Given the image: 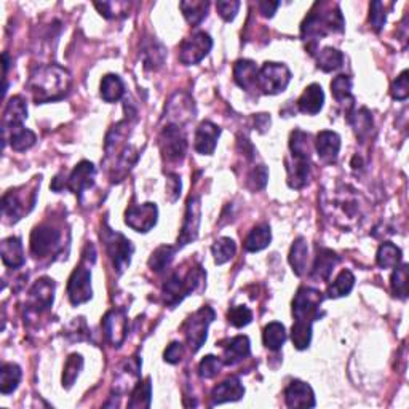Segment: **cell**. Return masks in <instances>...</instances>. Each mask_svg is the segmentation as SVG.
Masks as SVG:
<instances>
[{
  "instance_id": "8d00e7d4",
  "label": "cell",
  "mask_w": 409,
  "mask_h": 409,
  "mask_svg": "<svg viewBox=\"0 0 409 409\" xmlns=\"http://www.w3.org/2000/svg\"><path fill=\"white\" fill-rule=\"evenodd\" d=\"M344 63V55L342 53L333 49V46H325L323 50H320L317 53V66L323 70V73H333L337 70Z\"/></svg>"
},
{
  "instance_id": "7dc6e473",
  "label": "cell",
  "mask_w": 409,
  "mask_h": 409,
  "mask_svg": "<svg viewBox=\"0 0 409 409\" xmlns=\"http://www.w3.org/2000/svg\"><path fill=\"white\" fill-rule=\"evenodd\" d=\"M408 264H401L398 268H395L392 275V291L400 299L408 298Z\"/></svg>"
},
{
  "instance_id": "ac0fdd59",
  "label": "cell",
  "mask_w": 409,
  "mask_h": 409,
  "mask_svg": "<svg viewBox=\"0 0 409 409\" xmlns=\"http://www.w3.org/2000/svg\"><path fill=\"white\" fill-rule=\"evenodd\" d=\"M288 186L291 189H302L310 180V156L291 153V160H287Z\"/></svg>"
},
{
  "instance_id": "e575fe53",
  "label": "cell",
  "mask_w": 409,
  "mask_h": 409,
  "mask_svg": "<svg viewBox=\"0 0 409 409\" xmlns=\"http://www.w3.org/2000/svg\"><path fill=\"white\" fill-rule=\"evenodd\" d=\"M376 263L381 269H395L401 264V250L392 241H385L379 246Z\"/></svg>"
},
{
  "instance_id": "816d5d0a",
  "label": "cell",
  "mask_w": 409,
  "mask_h": 409,
  "mask_svg": "<svg viewBox=\"0 0 409 409\" xmlns=\"http://www.w3.org/2000/svg\"><path fill=\"white\" fill-rule=\"evenodd\" d=\"M409 73L408 70H403V73L396 77V80L392 85V96L394 99L405 101L409 96Z\"/></svg>"
},
{
  "instance_id": "f35d334b",
  "label": "cell",
  "mask_w": 409,
  "mask_h": 409,
  "mask_svg": "<svg viewBox=\"0 0 409 409\" xmlns=\"http://www.w3.org/2000/svg\"><path fill=\"white\" fill-rule=\"evenodd\" d=\"M180 8L182 11L184 18H186L189 25L197 26L206 18L208 13L210 4L208 2H197V0H192V2H181Z\"/></svg>"
},
{
  "instance_id": "8992f818",
  "label": "cell",
  "mask_w": 409,
  "mask_h": 409,
  "mask_svg": "<svg viewBox=\"0 0 409 409\" xmlns=\"http://www.w3.org/2000/svg\"><path fill=\"white\" fill-rule=\"evenodd\" d=\"M101 239L104 241L106 251H108L109 258L112 259V264L117 269L118 274L125 270L130 263H132V256L134 253L133 243L130 241L127 237L112 230L108 224H104V230L101 234Z\"/></svg>"
},
{
  "instance_id": "c3c4849f",
  "label": "cell",
  "mask_w": 409,
  "mask_h": 409,
  "mask_svg": "<svg viewBox=\"0 0 409 409\" xmlns=\"http://www.w3.org/2000/svg\"><path fill=\"white\" fill-rule=\"evenodd\" d=\"M227 320L230 325L235 326V328H243V326L251 323L253 312L245 306L230 307V310L227 312Z\"/></svg>"
},
{
  "instance_id": "836d02e7",
  "label": "cell",
  "mask_w": 409,
  "mask_h": 409,
  "mask_svg": "<svg viewBox=\"0 0 409 409\" xmlns=\"http://www.w3.org/2000/svg\"><path fill=\"white\" fill-rule=\"evenodd\" d=\"M331 93H333L334 99L342 106H348L352 108L355 103V98L352 94V79L348 75H337L331 82Z\"/></svg>"
},
{
  "instance_id": "11a10c76",
  "label": "cell",
  "mask_w": 409,
  "mask_h": 409,
  "mask_svg": "<svg viewBox=\"0 0 409 409\" xmlns=\"http://www.w3.org/2000/svg\"><path fill=\"white\" fill-rule=\"evenodd\" d=\"M184 346L180 342H171L170 346L167 347V351L163 353V358L167 363L170 365H176L180 363V361L184 358Z\"/></svg>"
},
{
  "instance_id": "b9f144b4",
  "label": "cell",
  "mask_w": 409,
  "mask_h": 409,
  "mask_svg": "<svg viewBox=\"0 0 409 409\" xmlns=\"http://www.w3.org/2000/svg\"><path fill=\"white\" fill-rule=\"evenodd\" d=\"M176 250H177V248L170 246V245L158 246L157 250L152 253V256L149 259V268L153 272H157V274H160V272H163L165 269L170 268L171 263H173Z\"/></svg>"
},
{
  "instance_id": "4316f807",
  "label": "cell",
  "mask_w": 409,
  "mask_h": 409,
  "mask_svg": "<svg viewBox=\"0 0 409 409\" xmlns=\"http://www.w3.org/2000/svg\"><path fill=\"white\" fill-rule=\"evenodd\" d=\"M258 74L259 68L256 66V63L250 61V59H240V61L235 63L234 79L237 82V85L243 88V90L251 92L256 88Z\"/></svg>"
},
{
  "instance_id": "681fc988",
  "label": "cell",
  "mask_w": 409,
  "mask_h": 409,
  "mask_svg": "<svg viewBox=\"0 0 409 409\" xmlns=\"http://www.w3.org/2000/svg\"><path fill=\"white\" fill-rule=\"evenodd\" d=\"M222 365H224V361L221 358L208 355V357H205L203 360L200 361L199 375H200V377H203V379H213L219 375Z\"/></svg>"
},
{
  "instance_id": "3957f363",
  "label": "cell",
  "mask_w": 409,
  "mask_h": 409,
  "mask_svg": "<svg viewBox=\"0 0 409 409\" xmlns=\"http://www.w3.org/2000/svg\"><path fill=\"white\" fill-rule=\"evenodd\" d=\"M346 21L337 5L333 4H315V7L306 16L301 25V37L304 42H312L310 46L322 40L328 34L344 32Z\"/></svg>"
},
{
  "instance_id": "f5cc1de1",
  "label": "cell",
  "mask_w": 409,
  "mask_h": 409,
  "mask_svg": "<svg viewBox=\"0 0 409 409\" xmlns=\"http://www.w3.org/2000/svg\"><path fill=\"white\" fill-rule=\"evenodd\" d=\"M240 5L241 4L239 0H230V2L229 0H221V2L216 4V10L224 21H232L239 13Z\"/></svg>"
},
{
  "instance_id": "4fadbf2b",
  "label": "cell",
  "mask_w": 409,
  "mask_h": 409,
  "mask_svg": "<svg viewBox=\"0 0 409 409\" xmlns=\"http://www.w3.org/2000/svg\"><path fill=\"white\" fill-rule=\"evenodd\" d=\"M101 326H103L104 336H106V339L109 341L111 346L120 347L123 341L127 339L128 320L123 310L112 309L109 312H106V315L103 317V322H101Z\"/></svg>"
},
{
  "instance_id": "74e56055",
  "label": "cell",
  "mask_w": 409,
  "mask_h": 409,
  "mask_svg": "<svg viewBox=\"0 0 409 409\" xmlns=\"http://www.w3.org/2000/svg\"><path fill=\"white\" fill-rule=\"evenodd\" d=\"M263 341L269 351H280L284 341H287V329H284L282 323L272 322L264 328Z\"/></svg>"
},
{
  "instance_id": "6f0895ef",
  "label": "cell",
  "mask_w": 409,
  "mask_h": 409,
  "mask_svg": "<svg viewBox=\"0 0 409 409\" xmlns=\"http://www.w3.org/2000/svg\"><path fill=\"white\" fill-rule=\"evenodd\" d=\"M167 194L171 195L170 201H176L181 195V180L177 175H168L167 180Z\"/></svg>"
},
{
  "instance_id": "f546056e",
  "label": "cell",
  "mask_w": 409,
  "mask_h": 409,
  "mask_svg": "<svg viewBox=\"0 0 409 409\" xmlns=\"http://www.w3.org/2000/svg\"><path fill=\"white\" fill-rule=\"evenodd\" d=\"M307 263H309V245L306 239H296L291 250H289V264H291L293 272L298 277H302L307 270Z\"/></svg>"
},
{
  "instance_id": "60d3db41",
  "label": "cell",
  "mask_w": 409,
  "mask_h": 409,
  "mask_svg": "<svg viewBox=\"0 0 409 409\" xmlns=\"http://www.w3.org/2000/svg\"><path fill=\"white\" fill-rule=\"evenodd\" d=\"M35 141H37V136H35V133L31 132V130H27L23 125L11 128L10 146L13 151L23 152V151L31 149V147L35 144Z\"/></svg>"
},
{
  "instance_id": "bcb514c9",
  "label": "cell",
  "mask_w": 409,
  "mask_h": 409,
  "mask_svg": "<svg viewBox=\"0 0 409 409\" xmlns=\"http://www.w3.org/2000/svg\"><path fill=\"white\" fill-rule=\"evenodd\" d=\"M82 367H84V358L79 353H73L68 358L66 365H64L63 371V387L70 389L75 382V379L79 377Z\"/></svg>"
},
{
  "instance_id": "ab89813d",
  "label": "cell",
  "mask_w": 409,
  "mask_h": 409,
  "mask_svg": "<svg viewBox=\"0 0 409 409\" xmlns=\"http://www.w3.org/2000/svg\"><path fill=\"white\" fill-rule=\"evenodd\" d=\"M152 401V382L151 377H147L146 381H139L136 384V387L132 392V398H130L128 408L136 409V408H151Z\"/></svg>"
},
{
  "instance_id": "30bf717a",
  "label": "cell",
  "mask_w": 409,
  "mask_h": 409,
  "mask_svg": "<svg viewBox=\"0 0 409 409\" xmlns=\"http://www.w3.org/2000/svg\"><path fill=\"white\" fill-rule=\"evenodd\" d=\"M213 49V39L206 32H195L180 45V61L186 66L200 63Z\"/></svg>"
},
{
  "instance_id": "7bdbcfd3",
  "label": "cell",
  "mask_w": 409,
  "mask_h": 409,
  "mask_svg": "<svg viewBox=\"0 0 409 409\" xmlns=\"http://www.w3.org/2000/svg\"><path fill=\"white\" fill-rule=\"evenodd\" d=\"M353 284H355V277L351 270H342L339 275H337L336 280L333 282V284L328 288V298L331 299H337V298H342V296H347L348 293L353 289Z\"/></svg>"
},
{
  "instance_id": "d6986e66",
  "label": "cell",
  "mask_w": 409,
  "mask_h": 409,
  "mask_svg": "<svg viewBox=\"0 0 409 409\" xmlns=\"http://www.w3.org/2000/svg\"><path fill=\"white\" fill-rule=\"evenodd\" d=\"M284 401L288 408H313L317 405L310 385L299 379H294L284 389Z\"/></svg>"
},
{
  "instance_id": "e0dca14e",
  "label": "cell",
  "mask_w": 409,
  "mask_h": 409,
  "mask_svg": "<svg viewBox=\"0 0 409 409\" xmlns=\"http://www.w3.org/2000/svg\"><path fill=\"white\" fill-rule=\"evenodd\" d=\"M199 227H200V200L199 197H191L187 200L186 218H184L181 235L180 239H177L176 248L186 246L197 239Z\"/></svg>"
},
{
  "instance_id": "ffe728a7",
  "label": "cell",
  "mask_w": 409,
  "mask_h": 409,
  "mask_svg": "<svg viewBox=\"0 0 409 409\" xmlns=\"http://www.w3.org/2000/svg\"><path fill=\"white\" fill-rule=\"evenodd\" d=\"M170 120V125L180 127L181 123H186L192 120L195 114L194 101L184 93H176L173 98L170 99L167 112H165Z\"/></svg>"
},
{
  "instance_id": "44dd1931",
  "label": "cell",
  "mask_w": 409,
  "mask_h": 409,
  "mask_svg": "<svg viewBox=\"0 0 409 409\" xmlns=\"http://www.w3.org/2000/svg\"><path fill=\"white\" fill-rule=\"evenodd\" d=\"M219 134H221V128L216 127L215 123L210 120L201 122L197 132H195V151L201 153V156H211L216 149Z\"/></svg>"
},
{
  "instance_id": "9f6ffc18",
  "label": "cell",
  "mask_w": 409,
  "mask_h": 409,
  "mask_svg": "<svg viewBox=\"0 0 409 409\" xmlns=\"http://www.w3.org/2000/svg\"><path fill=\"white\" fill-rule=\"evenodd\" d=\"M94 7L98 8V11L101 15H103L104 18H108V20H111V18H118L120 15H118V8H125L127 7V4H123V2H96L94 4Z\"/></svg>"
},
{
  "instance_id": "5bb4252c",
  "label": "cell",
  "mask_w": 409,
  "mask_h": 409,
  "mask_svg": "<svg viewBox=\"0 0 409 409\" xmlns=\"http://www.w3.org/2000/svg\"><path fill=\"white\" fill-rule=\"evenodd\" d=\"M23 187L20 189H11L2 197V213L5 218H10V221H20V219L27 215L29 211L34 208L35 199H29L27 195L25 197V192H21ZM35 191V189H34ZM32 191V192H34ZM31 194V192H29Z\"/></svg>"
},
{
  "instance_id": "d6a6232c",
  "label": "cell",
  "mask_w": 409,
  "mask_h": 409,
  "mask_svg": "<svg viewBox=\"0 0 409 409\" xmlns=\"http://www.w3.org/2000/svg\"><path fill=\"white\" fill-rule=\"evenodd\" d=\"M125 94V85L122 79L115 74H108L101 80V96L106 103H115Z\"/></svg>"
},
{
  "instance_id": "680465c9",
  "label": "cell",
  "mask_w": 409,
  "mask_h": 409,
  "mask_svg": "<svg viewBox=\"0 0 409 409\" xmlns=\"http://www.w3.org/2000/svg\"><path fill=\"white\" fill-rule=\"evenodd\" d=\"M280 7V2H259V11L265 18H272L277 11V8Z\"/></svg>"
},
{
  "instance_id": "ee69618b",
  "label": "cell",
  "mask_w": 409,
  "mask_h": 409,
  "mask_svg": "<svg viewBox=\"0 0 409 409\" xmlns=\"http://www.w3.org/2000/svg\"><path fill=\"white\" fill-rule=\"evenodd\" d=\"M348 123H351L358 138L363 139L365 136L370 134L371 130H372L371 112L367 111L366 108H361L358 111H355L353 114L348 115Z\"/></svg>"
},
{
  "instance_id": "cb8c5ba5",
  "label": "cell",
  "mask_w": 409,
  "mask_h": 409,
  "mask_svg": "<svg viewBox=\"0 0 409 409\" xmlns=\"http://www.w3.org/2000/svg\"><path fill=\"white\" fill-rule=\"evenodd\" d=\"M27 118V104L23 96H13L7 106H5L2 117V132H7L8 128L21 127L23 122Z\"/></svg>"
},
{
  "instance_id": "7402d4cb",
  "label": "cell",
  "mask_w": 409,
  "mask_h": 409,
  "mask_svg": "<svg viewBox=\"0 0 409 409\" xmlns=\"http://www.w3.org/2000/svg\"><path fill=\"white\" fill-rule=\"evenodd\" d=\"M245 395V387H243L239 377H229L221 384H218L211 394V406L222 405L227 401H239Z\"/></svg>"
},
{
  "instance_id": "7a4b0ae2",
  "label": "cell",
  "mask_w": 409,
  "mask_h": 409,
  "mask_svg": "<svg viewBox=\"0 0 409 409\" xmlns=\"http://www.w3.org/2000/svg\"><path fill=\"white\" fill-rule=\"evenodd\" d=\"M27 87L35 103H50V101L64 98L70 87V75L66 69L58 64H46L32 73Z\"/></svg>"
},
{
  "instance_id": "d590c367",
  "label": "cell",
  "mask_w": 409,
  "mask_h": 409,
  "mask_svg": "<svg viewBox=\"0 0 409 409\" xmlns=\"http://www.w3.org/2000/svg\"><path fill=\"white\" fill-rule=\"evenodd\" d=\"M165 51L163 45L156 39H151L149 42H144L142 45V59H144V66L147 69H158L163 64Z\"/></svg>"
},
{
  "instance_id": "d4e9b609",
  "label": "cell",
  "mask_w": 409,
  "mask_h": 409,
  "mask_svg": "<svg viewBox=\"0 0 409 409\" xmlns=\"http://www.w3.org/2000/svg\"><path fill=\"white\" fill-rule=\"evenodd\" d=\"M339 260L341 258L333 250H329V248H318L315 264H313L312 269V277L315 280L322 282L329 280V277L336 269V265L339 264Z\"/></svg>"
},
{
  "instance_id": "7c38bea8",
  "label": "cell",
  "mask_w": 409,
  "mask_h": 409,
  "mask_svg": "<svg viewBox=\"0 0 409 409\" xmlns=\"http://www.w3.org/2000/svg\"><path fill=\"white\" fill-rule=\"evenodd\" d=\"M160 149L168 162H181L186 156L187 141L180 127L168 125L163 128L162 134H160Z\"/></svg>"
},
{
  "instance_id": "f6af8a7d",
  "label": "cell",
  "mask_w": 409,
  "mask_h": 409,
  "mask_svg": "<svg viewBox=\"0 0 409 409\" xmlns=\"http://www.w3.org/2000/svg\"><path fill=\"white\" fill-rule=\"evenodd\" d=\"M211 251H213V256H215V263L221 265V264L229 263V260L235 256L237 245L232 239H229V237H222V239L215 241V245L211 246Z\"/></svg>"
},
{
  "instance_id": "f907efd6",
  "label": "cell",
  "mask_w": 409,
  "mask_h": 409,
  "mask_svg": "<svg viewBox=\"0 0 409 409\" xmlns=\"http://www.w3.org/2000/svg\"><path fill=\"white\" fill-rule=\"evenodd\" d=\"M268 180H269L268 168H265L264 165H259V167L253 168L250 176H248V187H250L253 192L260 191V189L265 187Z\"/></svg>"
},
{
  "instance_id": "83f0119b",
  "label": "cell",
  "mask_w": 409,
  "mask_h": 409,
  "mask_svg": "<svg viewBox=\"0 0 409 409\" xmlns=\"http://www.w3.org/2000/svg\"><path fill=\"white\" fill-rule=\"evenodd\" d=\"M0 254H2V260L7 268L18 269L25 264V250H23V243L18 237H8L0 243Z\"/></svg>"
},
{
  "instance_id": "db71d44e",
  "label": "cell",
  "mask_w": 409,
  "mask_h": 409,
  "mask_svg": "<svg viewBox=\"0 0 409 409\" xmlns=\"http://www.w3.org/2000/svg\"><path fill=\"white\" fill-rule=\"evenodd\" d=\"M385 18H387V13H385L384 4L382 2H372L370 21H371V25H372V27H375L376 32H381V29L385 25Z\"/></svg>"
},
{
  "instance_id": "9c48e42d",
  "label": "cell",
  "mask_w": 409,
  "mask_h": 409,
  "mask_svg": "<svg viewBox=\"0 0 409 409\" xmlns=\"http://www.w3.org/2000/svg\"><path fill=\"white\" fill-rule=\"evenodd\" d=\"M61 232L50 224H40L31 234V253L35 258H46L55 254L61 246Z\"/></svg>"
},
{
  "instance_id": "5b68a950",
  "label": "cell",
  "mask_w": 409,
  "mask_h": 409,
  "mask_svg": "<svg viewBox=\"0 0 409 409\" xmlns=\"http://www.w3.org/2000/svg\"><path fill=\"white\" fill-rule=\"evenodd\" d=\"M96 259V253H94L93 245H87L84 251V258L82 263L77 265L73 275L69 277L68 283V296L73 306H80L84 302L90 301L93 296L92 289V270L88 265V260Z\"/></svg>"
},
{
  "instance_id": "1f68e13d",
  "label": "cell",
  "mask_w": 409,
  "mask_h": 409,
  "mask_svg": "<svg viewBox=\"0 0 409 409\" xmlns=\"http://www.w3.org/2000/svg\"><path fill=\"white\" fill-rule=\"evenodd\" d=\"M21 367L16 363H4L0 370V392L2 395L13 394L21 382Z\"/></svg>"
},
{
  "instance_id": "52a82bcc",
  "label": "cell",
  "mask_w": 409,
  "mask_h": 409,
  "mask_svg": "<svg viewBox=\"0 0 409 409\" xmlns=\"http://www.w3.org/2000/svg\"><path fill=\"white\" fill-rule=\"evenodd\" d=\"M216 313L211 307L205 306L200 310L194 313L192 317L186 320V323L182 326L184 336H186L187 346L192 352L200 351V347L206 342V336H208V326L215 320Z\"/></svg>"
},
{
  "instance_id": "8fae6325",
  "label": "cell",
  "mask_w": 409,
  "mask_h": 409,
  "mask_svg": "<svg viewBox=\"0 0 409 409\" xmlns=\"http://www.w3.org/2000/svg\"><path fill=\"white\" fill-rule=\"evenodd\" d=\"M158 218V208L156 203H147L142 205H133L130 206L125 213V222L128 227H132L136 232H149V230L157 224Z\"/></svg>"
},
{
  "instance_id": "277c9868",
  "label": "cell",
  "mask_w": 409,
  "mask_h": 409,
  "mask_svg": "<svg viewBox=\"0 0 409 409\" xmlns=\"http://www.w3.org/2000/svg\"><path fill=\"white\" fill-rule=\"evenodd\" d=\"M206 274L201 268H191L187 272H173L163 284L162 294L163 301L168 307H176L184 298L195 291H200L205 284Z\"/></svg>"
},
{
  "instance_id": "4dcf8cb0",
  "label": "cell",
  "mask_w": 409,
  "mask_h": 409,
  "mask_svg": "<svg viewBox=\"0 0 409 409\" xmlns=\"http://www.w3.org/2000/svg\"><path fill=\"white\" fill-rule=\"evenodd\" d=\"M272 232L269 224H259L245 239V250L250 253H258L270 245Z\"/></svg>"
},
{
  "instance_id": "6da1fadb",
  "label": "cell",
  "mask_w": 409,
  "mask_h": 409,
  "mask_svg": "<svg viewBox=\"0 0 409 409\" xmlns=\"http://www.w3.org/2000/svg\"><path fill=\"white\" fill-rule=\"evenodd\" d=\"M323 294L315 288L302 287L293 299L294 325L291 328V339L298 351H304L312 341V323L320 317V306Z\"/></svg>"
},
{
  "instance_id": "484cf974",
  "label": "cell",
  "mask_w": 409,
  "mask_h": 409,
  "mask_svg": "<svg viewBox=\"0 0 409 409\" xmlns=\"http://www.w3.org/2000/svg\"><path fill=\"white\" fill-rule=\"evenodd\" d=\"M325 104V93L323 88L318 84H312L304 90L298 99V108L302 114L317 115L323 109Z\"/></svg>"
},
{
  "instance_id": "603a6c76",
  "label": "cell",
  "mask_w": 409,
  "mask_h": 409,
  "mask_svg": "<svg viewBox=\"0 0 409 409\" xmlns=\"http://www.w3.org/2000/svg\"><path fill=\"white\" fill-rule=\"evenodd\" d=\"M315 147L318 157L325 163H334L341 151V136L334 132H329V130H323L317 134Z\"/></svg>"
},
{
  "instance_id": "ba28073f",
  "label": "cell",
  "mask_w": 409,
  "mask_h": 409,
  "mask_svg": "<svg viewBox=\"0 0 409 409\" xmlns=\"http://www.w3.org/2000/svg\"><path fill=\"white\" fill-rule=\"evenodd\" d=\"M291 73L282 63H264L259 69L256 88L264 94H278L287 90Z\"/></svg>"
},
{
  "instance_id": "9a60e30c",
  "label": "cell",
  "mask_w": 409,
  "mask_h": 409,
  "mask_svg": "<svg viewBox=\"0 0 409 409\" xmlns=\"http://www.w3.org/2000/svg\"><path fill=\"white\" fill-rule=\"evenodd\" d=\"M53 299H55V282L44 277L35 282L29 291L27 307L34 313H42L53 306Z\"/></svg>"
},
{
  "instance_id": "2e32d148",
  "label": "cell",
  "mask_w": 409,
  "mask_h": 409,
  "mask_svg": "<svg viewBox=\"0 0 409 409\" xmlns=\"http://www.w3.org/2000/svg\"><path fill=\"white\" fill-rule=\"evenodd\" d=\"M94 176H96V168H94V165L84 160V162L77 165L68 180L63 182V189H69V191H73L77 197L80 199L84 191L93 187Z\"/></svg>"
},
{
  "instance_id": "f1b7e54d",
  "label": "cell",
  "mask_w": 409,
  "mask_h": 409,
  "mask_svg": "<svg viewBox=\"0 0 409 409\" xmlns=\"http://www.w3.org/2000/svg\"><path fill=\"white\" fill-rule=\"evenodd\" d=\"M251 346L248 336H237L234 339H230V342L224 347V365L234 366L240 361L245 360L246 357H250Z\"/></svg>"
}]
</instances>
